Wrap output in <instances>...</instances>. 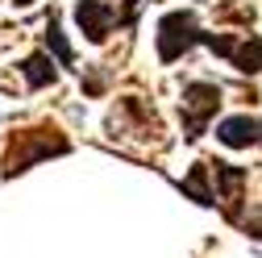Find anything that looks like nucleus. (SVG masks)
I'll return each mask as SVG.
<instances>
[{"instance_id":"1","label":"nucleus","mask_w":262,"mask_h":258,"mask_svg":"<svg viewBox=\"0 0 262 258\" xmlns=\"http://www.w3.org/2000/svg\"><path fill=\"white\" fill-rule=\"evenodd\" d=\"M71 150V142H67V134H62L58 125H34V129H17V134L9 138V146H5V163H0V175L5 179H17V175H25L29 167H38L42 158H54V154H67Z\"/></svg>"},{"instance_id":"2","label":"nucleus","mask_w":262,"mask_h":258,"mask_svg":"<svg viewBox=\"0 0 262 258\" xmlns=\"http://www.w3.org/2000/svg\"><path fill=\"white\" fill-rule=\"evenodd\" d=\"M221 88L216 83H208V79H191V83H183V92H179V121H183V142H195V138H204V129H208V121L216 117V109H221Z\"/></svg>"},{"instance_id":"3","label":"nucleus","mask_w":262,"mask_h":258,"mask_svg":"<svg viewBox=\"0 0 262 258\" xmlns=\"http://www.w3.org/2000/svg\"><path fill=\"white\" fill-rule=\"evenodd\" d=\"M200 34L204 29L195 25V13L191 9H175L158 21V58L162 62H175L183 58L191 46H200Z\"/></svg>"},{"instance_id":"4","label":"nucleus","mask_w":262,"mask_h":258,"mask_svg":"<svg viewBox=\"0 0 262 258\" xmlns=\"http://www.w3.org/2000/svg\"><path fill=\"white\" fill-rule=\"evenodd\" d=\"M108 129H113V138H125V129H134V138L142 142H154L162 134V125H158V113L138 100V96H125V100H117L113 117H108Z\"/></svg>"},{"instance_id":"5","label":"nucleus","mask_w":262,"mask_h":258,"mask_svg":"<svg viewBox=\"0 0 262 258\" xmlns=\"http://www.w3.org/2000/svg\"><path fill=\"white\" fill-rule=\"evenodd\" d=\"M212 167V179H216V200L225 208V217L242 225V200H246V179L250 171L246 167H233V163H208Z\"/></svg>"},{"instance_id":"6","label":"nucleus","mask_w":262,"mask_h":258,"mask_svg":"<svg viewBox=\"0 0 262 258\" xmlns=\"http://www.w3.org/2000/svg\"><path fill=\"white\" fill-rule=\"evenodd\" d=\"M75 21H79V34L92 46H104L113 25H121V13L108 5V0H75Z\"/></svg>"},{"instance_id":"7","label":"nucleus","mask_w":262,"mask_h":258,"mask_svg":"<svg viewBox=\"0 0 262 258\" xmlns=\"http://www.w3.org/2000/svg\"><path fill=\"white\" fill-rule=\"evenodd\" d=\"M216 142H225L229 150H246V146L262 142V121H254V117H225L216 125Z\"/></svg>"},{"instance_id":"8","label":"nucleus","mask_w":262,"mask_h":258,"mask_svg":"<svg viewBox=\"0 0 262 258\" xmlns=\"http://www.w3.org/2000/svg\"><path fill=\"white\" fill-rule=\"evenodd\" d=\"M21 75H25V83L29 88H50L54 79H58V71H54V58L46 54V50H34V54H25L21 62Z\"/></svg>"},{"instance_id":"9","label":"nucleus","mask_w":262,"mask_h":258,"mask_svg":"<svg viewBox=\"0 0 262 258\" xmlns=\"http://www.w3.org/2000/svg\"><path fill=\"white\" fill-rule=\"evenodd\" d=\"M42 42H46V54H54L58 67H75V50H71V42H67V38H62L58 13H50V17H46V34H42Z\"/></svg>"},{"instance_id":"10","label":"nucleus","mask_w":262,"mask_h":258,"mask_svg":"<svg viewBox=\"0 0 262 258\" xmlns=\"http://www.w3.org/2000/svg\"><path fill=\"white\" fill-rule=\"evenodd\" d=\"M229 62H233L242 75H258V71H262V38H258V34H246V38L237 42V50H233Z\"/></svg>"},{"instance_id":"11","label":"nucleus","mask_w":262,"mask_h":258,"mask_svg":"<svg viewBox=\"0 0 262 258\" xmlns=\"http://www.w3.org/2000/svg\"><path fill=\"white\" fill-rule=\"evenodd\" d=\"M208 175H212V167H208V163H195V167H191V175H187V179H179V187L187 191L195 204H216V191L208 187Z\"/></svg>"},{"instance_id":"12","label":"nucleus","mask_w":262,"mask_h":258,"mask_svg":"<svg viewBox=\"0 0 262 258\" xmlns=\"http://www.w3.org/2000/svg\"><path fill=\"white\" fill-rule=\"evenodd\" d=\"M242 229H246L250 238H258V242H262V204H258L250 217H242Z\"/></svg>"},{"instance_id":"13","label":"nucleus","mask_w":262,"mask_h":258,"mask_svg":"<svg viewBox=\"0 0 262 258\" xmlns=\"http://www.w3.org/2000/svg\"><path fill=\"white\" fill-rule=\"evenodd\" d=\"M138 17V0H121V25H134Z\"/></svg>"},{"instance_id":"14","label":"nucleus","mask_w":262,"mask_h":258,"mask_svg":"<svg viewBox=\"0 0 262 258\" xmlns=\"http://www.w3.org/2000/svg\"><path fill=\"white\" fill-rule=\"evenodd\" d=\"M83 88H88V92H92V96H100V92H104V75H100V71H92V75H88V83H83Z\"/></svg>"},{"instance_id":"15","label":"nucleus","mask_w":262,"mask_h":258,"mask_svg":"<svg viewBox=\"0 0 262 258\" xmlns=\"http://www.w3.org/2000/svg\"><path fill=\"white\" fill-rule=\"evenodd\" d=\"M13 5H17V9H29V5H34V0H13Z\"/></svg>"}]
</instances>
